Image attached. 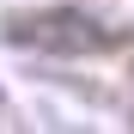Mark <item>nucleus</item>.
<instances>
[{"mask_svg": "<svg viewBox=\"0 0 134 134\" xmlns=\"http://www.w3.org/2000/svg\"><path fill=\"white\" fill-rule=\"evenodd\" d=\"M6 43H25V49H49V55H92L104 49V31H92L85 12H37V18H18L6 31Z\"/></svg>", "mask_w": 134, "mask_h": 134, "instance_id": "nucleus-1", "label": "nucleus"}]
</instances>
